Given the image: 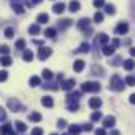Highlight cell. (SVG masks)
Instances as JSON below:
<instances>
[{
    "instance_id": "43",
    "label": "cell",
    "mask_w": 135,
    "mask_h": 135,
    "mask_svg": "<svg viewBox=\"0 0 135 135\" xmlns=\"http://www.w3.org/2000/svg\"><path fill=\"white\" fill-rule=\"evenodd\" d=\"M93 5H94L96 8H102V6H105L104 0H93Z\"/></svg>"
},
{
    "instance_id": "57",
    "label": "cell",
    "mask_w": 135,
    "mask_h": 135,
    "mask_svg": "<svg viewBox=\"0 0 135 135\" xmlns=\"http://www.w3.org/2000/svg\"><path fill=\"white\" fill-rule=\"evenodd\" d=\"M9 135H17V134H16V132H11V134H9Z\"/></svg>"
},
{
    "instance_id": "54",
    "label": "cell",
    "mask_w": 135,
    "mask_h": 135,
    "mask_svg": "<svg viewBox=\"0 0 135 135\" xmlns=\"http://www.w3.org/2000/svg\"><path fill=\"white\" fill-rule=\"evenodd\" d=\"M110 135H121V134H119L118 131H112V132H110Z\"/></svg>"
},
{
    "instance_id": "1",
    "label": "cell",
    "mask_w": 135,
    "mask_h": 135,
    "mask_svg": "<svg viewBox=\"0 0 135 135\" xmlns=\"http://www.w3.org/2000/svg\"><path fill=\"white\" fill-rule=\"evenodd\" d=\"M124 83H126V82H124L119 75H113V77L110 79L108 88L113 90V91H123V90H124Z\"/></svg>"
},
{
    "instance_id": "31",
    "label": "cell",
    "mask_w": 135,
    "mask_h": 135,
    "mask_svg": "<svg viewBox=\"0 0 135 135\" xmlns=\"http://www.w3.org/2000/svg\"><path fill=\"white\" fill-rule=\"evenodd\" d=\"M30 86H38V85H41V79L38 77V75H33V77H30Z\"/></svg>"
},
{
    "instance_id": "45",
    "label": "cell",
    "mask_w": 135,
    "mask_h": 135,
    "mask_svg": "<svg viewBox=\"0 0 135 135\" xmlns=\"http://www.w3.org/2000/svg\"><path fill=\"white\" fill-rule=\"evenodd\" d=\"M8 79V72L6 71H0V82H5Z\"/></svg>"
},
{
    "instance_id": "23",
    "label": "cell",
    "mask_w": 135,
    "mask_h": 135,
    "mask_svg": "<svg viewBox=\"0 0 135 135\" xmlns=\"http://www.w3.org/2000/svg\"><path fill=\"white\" fill-rule=\"evenodd\" d=\"M123 66H124L126 71H132V69L135 68V61H134V60H131V58H129V60H124Z\"/></svg>"
},
{
    "instance_id": "37",
    "label": "cell",
    "mask_w": 135,
    "mask_h": 135,
    "mask_svg": "<svg viewBox=\"0 0 135 135\" xmlns=\"http://www.w3.org/2000/svg\"><path fill=\"white\" fill-rule=\"evenodd\" d=\"M124 82H126V85H129V86H135V77L134 75H127Z\"/></svg>"
},
{
    "instance_id": "36",
    "label": "cell",
    "mask_w": 135,
    "mask_h": 135,
    "mask_svg": "<svg viewBox=\"0 0 135 135\" xmlns=\"http://www.w3.org/2000/svg\"><path fill=\"white\" fill-rule=\"evenodd\" d=\"M52 77H54L52 71H49V69H44V71H42V79H46V80H52Z\"/></svg>"
},
{
    "instance_id": "35",
    "label": "cell",
    "mask_w": 135,
    "mask_h": 135,
    "mask_svg": "<svg viewBox=\"0 0 135 135\" xmlns=\"http://www.w3.org/2000/svg\"><path fill=\"white\" fill-rule=\"evenodd\" d=\"M104 8H105V13H107V14H110V16H113V14L116 13V9H115V6H113V5H105Z\"/></svg>"
},
{
    "instance_id": "52",
    "label": "cell",
    "mask_w": 135,
    "mask_h": 135,
    "mask_svg": "<svg viewBox=\"0 0 135 135\" xmlns=\"http://www.w3.org/2000/svg\"><path fill=\"white\" fill-rule=\"evenodd\" d=\"M129 101H131V104H135V94H131V98H129Z\"/></svg>"
},
{
    "instance_id": "40",
    "label": "cell",
    "mask_w": 135,
    "mask_h": 135,
    "mask_svg": "<svg viewBox=\"0 0 135 135\" xmlns=\"http://www.w3.org/2000/svg\"><path fill=\"white\" fill-rule=\"evenodd\" d=\"M16 47H17L19 50L24 49V47H25V39H17V41H16Z\"/></svg>"
},
{
    "instance_id": "8",
    "label": "cell",
    "mask_w": 135,
    "mask_h": 135,
    "mask_svg": "<svg viewBox=\"0 0 135 135\" xmlns=\"http://www.w3.org/2000/svg\"><path fill=\"white\" fill-rule=\"evenodd\" d=\"M115 123H116V118L112 116V115H108V116L104 118V123H102V124H104V129H108V127H113Z\"/></svg>"
},
{
    "instance_id": "16",
    "label": "cell",
    "mask_w": 135,
    "mask_h": 135,
    "mask_svg": "<svg viewBox=\"0 0 135 135\" xmlns=\"http://www.w3.org/2000/svg\"><path fill=\"white\" fill-rule=\"evenodd\" d=\"M11 132H13V129H11V124H9V123L3 124V126L0 127V135H9Z\"/></svg>"
},
{
    "instance_id": "56",
    "label": "cell",
    "mask_w": 135,
    "mask_h": 135,
    "mask_svg": "<svg viewBox=\"0 0 135 135\" xmlns=\"http://www.w3.org/2000/svg\"><path fill=\"white\" fill-rule=\"evenodd\" d=\"M32 2H33V5H38V3H41L42 0H32Z\"/></svg>"
},
{
    "instance_id": "2",
    "label": "cell",
    "mask_w": 135,
    "mask_h": 135,
    "mask_svg": "<svg viewBox=\"0 0 135 135\" xmlns=\"http://www.w3.org/2000/svg\"><path fill=\"white\" fill-rule=\"evenodd\" d=\"M8 108L11 110V112H14V113H19V112H24L25 110V107H24V104L19 101V99H16V98H11V99H8Z\"/></svg>"
},
{
    "instance_id": "39",
    "label": "cell",
    "mask_w": 135,
    "mask_h": 135,
    "mask_svg": "<svg viewBox=\"0 0 135 135\" xmlns=\"http://www.w3.org/2000/svg\"><path fill=\"white\" fill-rule=\"evenodd\" d=\"M5 36H6L8 39H11V38L14 36V30H13V28H9V27H8V28H5Z\"/></svg>"
},
{
    "instance_id": "41",
    "label": "cell",
    "mask_w": 135,
    "mask_h": 135,
    "mask_svg": "<svg viewBox=\"0 0 135 135\" xmlns=\"http://www.w3.org/2000/svg\"><path fill=\"white\" fill-rule=\"evenodd\" d=\"M0 54L2 55H9V47L8 46H0Z\"/></svg>"
},
{
    "instance_id": "3",
    "label": "cell",
    "mask_w": 135,
    "mask_h": 135,
    "mask_svg": "<svg viewBox=\"0 0 135 135\" xmlns=\"http://www.w3.org/2000/svg\"><path fill=\"white\" fill-rule=\"evenodd\" d=\"M99 90H101L99 82H83V85H82L83 93H98Z\"/></svg>"
},
{
    "instance_id": "59",
    "label": "cell",
    "mask_w": 135,
    "mask_h": 135,
    "mask_svg": "<svg viewBox=\"0 0 135 135\" xmlns=\"http://www.w3.org/2000/svg\"><path fill=\"white\" fill-rule=\"evenodd\" d=\"M50 135H57V134H50Z\"/></svg>"
},
{
    "instance_id": "14",
    "label": "cell",
    "mask_w": 135,
    "mask_h": 135,
    "mask_svg": "<svg viewBox=\"0 0 135 135\" xmlns=\"http://www.w3.org/2000/svg\"><path fill=\"white\" fill-rule=\"evenodd\" d=\"M65 8H66V5H65V3H61V2H60V3H55V5H54V8H52V9H54V13H55V14H61V13H63V11H65Z\"/></svg>"
},
{
    "instance_id": "50",
    "label": "cell",
    "mask_w": 135,
    "mask_h": 135,
    "mask_svg": "<svg viewBox=\"0 0 135 135\" xmlns=\"http://www.w3.org/2000/svg\"><path fill=\"white\" fill-rule=\"evenodd\" d=\"M96 135H107V132H105L104 127H102V129H96Z\"/></svg>"
},
{
    "instance_id": "12",
    "label": "cell",
    "mask_w": 135,
    "mask_h": 135,
    "mask_svg": "<svg viewBox=\"0 0 135 135\" xmlns=\"http://www.w3.org/2000/svg\"><path fill=\"white\" fill-rule=\"evenodd\" d=\"M80 96H82V94H80L79 91H72V93H69V94L66 96V104L68 102H72V101H79Z\"/></svg>"
},
{
    "instance_id": "32",
    "label": "cell",
    "mask_w": 135,
    "mask_h": 135,
    "mask_svg": "<svg viewBox=\"0 0 135 135\" xmlns=\"http://www.w3.org/2000/svg\"><path fill=\"white\" fill-rule=\"evenodd\" d=\"M16 127H17V131H19L21 134H24V132L27 131V124H24L22 121H16Z\"/></svg>"
},
{
    "instance_id": "13",
    "label": "cell",
    "mask_w": 135,
    "mask_h": 135,
    "mask_svg": "<svg viewBox=\"0 0 135 135\" xmlns=\"http://www.w3.org/2000/svg\"><path fill=\"white\" fill-rule=\"evenodd\" d=\"M101 105H102V101L99 98H91V99H90V107H91L93 110H98Z\"/></svg>"
},
{
    "instance_id": "49",
    "label": "cell",
    "mask_w": 135,
    "mask_h": 135,
    "mask_svg": "<svg viewBox=\"0 0 135 135\" xmlns=\"http://www.w3.org/2000/svg\"><path fill=\"white\" fill-rule=\"evenodd\" d=\"M112 46H113V47H119V46H121V41H119L118 38H115V39L112 41Z\"/></svg>"
},
{
    "instance_id": "20",
    "label": "cell",
    "mask_w": 135,
    "mask_h": 135,
    "mask_svg": "<svg viewBox=\"0 0 135 135\" xmlns=\"http://www.w3.org/2000/svg\"><path fill=\"white\" fill-rule=\"evenodd\" d=\"M11 63H13V60H11L9 55H3V57H0V65H2V66H11Z\"/></svg>"
},
{
    "instance_id": "30",
    "label": "cell",
    "mask_w": 135,
    "mask_h": 135,
    "mask_svg": "<svg viewBox=\"0 0 135 135\" xmlns=\"http://www.w3.org/2000/svg\"><path fill=\"white\" fill-rule=\"evenodd\" d=\"M68 110H71V112H77V110H79V101L68 102Z\"/></svg>"
},
{
    "instance_id": "24",
    "label": "cell",
    "mask_w": 135,
    "mask_h": 135,
    "mask_svg": "<svg viewBox=\"0 0 135 135\" xmlns=\"http://www.w3.org/2000/svg\"><path fill=\"white\" fill-rule=\"evenodd\" d=\"M41 118H42V116H41V113H38V112H33V113H30V115H28V119H30V121H33V123H39V121H41Z\"/></svg>"
},
{
    "instance_id": "4",
    "label": "cell",
    "mask_w": 135,
    "mask_h": 135,
    "mask_svg": "<svg viewBox=\"0 0 135 135\" xmlns=\"http://www.w3.org/2000/svg\"><path fill=\"white\" fill-rule=\"evenodd\" d=\"M50 55H52V49H50V47H46V46H41V47H39V50H38V58H39L41 61H46Z\"/></svg>"
},
{
    "instance_id": "28",
    "label": "cell",
    "mask_w": 135,
    "mask_h": 135,
    "mask_svg": "<svg viewBox=\"0 0 135 135\" xmlns=\"http://www.w3.org/2000/svg\"><path fill=\"white\" fill-rule=\"evenodd\" d=\"M24 60H25L27 63H30V61L33 60V52H32L30 49H25V50H24Z\"/></svg>"
},
{
    "instance_id": "47",
    "label": "cell",
    "mask_w": 135,
    "mask_h": 135,
    "mask_svg": "<svg viewBox=\"0 0 135 135\" xmlns=\"http://www.w3.org/2000/svg\"><path fill=\"white\" fill-rule=\"evenodd\" d=\"M91 129H93V124H90V123H88V124H83V126H82V131H85V132H90Z\"/></svg>"
},
{
    "instance_id": "22",
    "label": "cell",
    "mask_w": 135,
    "mask_h": 135,
    "mask_svg": "<svg viewBox=\"0 0 135 135\" xmlns=\"http://www.w3.org/2000/svg\"><path fill=\"white\" fill-rule=\"evenodd\" d=\"M83 68H85V61L83 60H75V63H74V71L75 72H82Z\"/></svg>"
},
{
    "instance_id": "46",
    "label": "cell",
    "mask_w": 135,
    "mask_h": 135,
    "mask_svg": "<svg viewBox=\"0 0 135 135\" xmlns=\"http://www.w3.org/2000/svg\"><path fill=\"white\" fill-rule=\"evenodd\" d=\"M66 126H68V124H66V121H65V119H60V121L57 123V127H58V129H65Z\"/></svg>"
},
{
    "instance_id": "34",
    "label": "cell",
    "mask_w": 135,
    "mask_h": 135,
    "mask_svg": "<svg viewBox=\"0 0 135 135\" xmlns=\"http://www.w3.org/2000/svg\"><path fill=\"white\" fill-rule=\"evenodd\" d=\"M101 119H102L101 112H94V113L91 115V121H93V123H98V121H101Z\"/></svg>"
},
{
    "instance_id": "48",
    "label": "cell",
    "mask_w": 135,
    "mask_h": 135,
    "mask_svg": "<svg viewBox=\"0 0 135 135\" xmlns=\"http://www.w3.org/2000/svg\"><path fill=\"white\" fill-rule=\"evenodd\" d=\"M5 119H6V112H5V108L0 107V121H5Z\"/></svg>"
},
{
    "instance_id": "9",
    "label": "cell",
    "mask_w": 135,
    "mask_h": 135,
    "mask_svg": "<svg viewBox=\"0 0 135 135\" xmlns=\"http://www.w3.org/2000/svg\"><path fill=\"white\" fill-rule=\"evenodd\" d=\"M74 86H75V80H74V79H68V80H65V82L61 83V88H63L65 91H72Z\"/></svg>"
},
{
    "instance_id": "18",
    "label": "cell",
    "mask_w": 135,
    "mask_h": 135,
    "mask_svg": "<svg viewBox=\"0 0 135 135\" xmlns=\"http://www.w3.org/2000/svg\"><path fill=\"white\" fill-rule=\"evenodd\" d=\"M80 9V3L77 2V0H71V3H69V11L71 13H77Z\"/></svg>"
},
{
    "instance_id": "26",
    "label": "cell",
    "mask_w": 135,
    "mask_h": 135,
    "mask_svg": "<svg viewBox=\"0 0 135 135\" xmlns=\"http://www.w3.org/2000/svg\"><path fill=\"white\" fill-rule=\"evenodd\" d=\"M39 32H41L39 24H32V25L28 27V33H30V35H38Z\"/></svg>"
},
{
    "instance_id": "25",
    "label": "cell",
    "mask_w": 135,
    "mask_h": 135,
    "mask_svg": "<svg viewBox=\"0 0 135 135\" xmlns=\"http://www.w3.org/2000/svg\"><path fill=\"white\" fill-rule=\"evenodd\" d=\"M91 74H94V75H104V69H102L99 65H93V68H91Z\"/></svg>"
},
{
    "instance_id": "33",
    "label": "cell",
    "mask_w": 135,
    "mask_h": 135,
    "mask_svg": "<svg viewBox=\"0 0 135 135\" xmlns=\"http://www.w3.org/2000/svg\"><path fill=\"white\" fill-rule=\"evenodd\" d=\"M55 35H57V30L55 28H46V32H44V36L46 38H55Z\"/></svg>"
},
{
    "instance_id": "17",
    "label": "cell",
    "mask_w": 135,
    "mask_h": 135,
    "mask_svg": "<svg viewBox=\"0 0 135 135\" xmlns=\"http://www.w3.org/2000/svg\"><path fill=\"white\" fill-rule=\"evenodd\" d=\"M41 104H42L44 107H47V108H50V107H54V99H52L50 96H44V98L41 99Z\"/></svg>"
},
{
    "instance_id": "7",
    "label": "cell",
    "mask_w": 135,
    "mask_h": 135,
    "mask_svg": "<svg viewBox=\"0 0 135 135\" xmlns=\"http://www.w3.org/2000/svg\"><path fill=\"white\" fill-rule=\"evenodd\" d=\"M77 28L82 30V32H85L86 28H90V19H88V17H82V19L77 22Z\"/></svg>"
},
{
    "instance_id": "5",
    "label": "cell",
    "mask_w": 135,
    "mask_h": 135,
    "mask_svg": "<svg viewBox=\"0 0 135 135\" xmlns=\"http://www.w3.org/2000/svg\"><path fill=\"white\" fill-rule=\"evenodd\" d=\"M11 8L14 9V13H16V14H22V13H24L22 0H11Z\"/></svg>"
},
{
    "instance_id": "29",
    "label": "cell",
    "mask_w": 135,
    "mask_h": 135,
    "mask_svg": "<svg viewBox=\"0 0 135 135\" xmlns=\"http://www.w3.org/2000/svg\"><path fill=\"white\" fill-rule=\"evenodd\" d=\"M96 41H98L99 44H102V46H105V44L108 42V36H107L105 33H101L98 38H96Z\"/></svg>"
},
{
    "instance_id": "19",
    "label": "cell",
    "mask_w": 135,
    "mask_h": 135,
    "mask_svg": "<svg viewBox=\"0 0 135 135\" xmlns=\"http://www.w3.org/2000/svg\"><path fill=\"white\" fill-rule=\"evenodd\" d=\"M36 22H38V24H47V22H49V14H47V13H41V14L36 17Z\"/></svg>"
},
{
    "instance_id": "21",
    "label": "cell",
    "mask_w": 135,
    "mask_h": 135,
    "mask_svg": "<svg viewBox=\"0 0 135 135\" xmlns=\"http://www.w3.org/2000/svg\"><path fill=\"white\" fill-rule=\"evenodd\" d=\"M42 88H44V90H52V91H55V90H58V85L54 83V82H50V80H46V83L42 85Z\"/></svg>"
},
{
    "instance_id": "53",
    "label": "cell",
    "mask_w": 135,
    "mask_h": 135,
    "mask_svg": "<svg viewBox=\"0 0 135 135\" xmlns=\"http://www.w3.org/2000/svg\"><path fill=\"white\" fill-rule=\"evenodd\" d=\"M131 55L135 57V47H131Z\"/></svg>"
},
{
    "instance_id": "38",
    "label": "cell",
    "mask_w": 135,
    "mask_h": 135,
    "mask_svg": "<svg viewBox=\"0 0 135 135\" xmlns=\"http://www.w3.org/2000/svg\"><path fill=\"white\" fill-rule=\"evenodd\" d=\"M102 21H104V14H102V13H99V11H98V13L94 14V22H98V24H101Z\"/></svg>"
},
{
    "instance_id": "55",
    "label": "cell",
    "mask_w": 135,
    "mask_h": 135,
    "mask_svg": "<svg viewBox=\"0 0 135 135\" xmlns=\"http://www.w3.org/2000/svg\"><path fill=\"white\" fill-rule=\"evenodd\" d=\"M57 79H58V80H63V74H61V72H60V74H58V75H57Z\"/></svg>"
},
{
    "instance_id": "11",
    "label": "cell",
    "mask_w": 135,
    "mask_h": 135,
    "mask_svg": "<svg viewBox=\"0 0 135 135\" xmlns=\"http://www.w3.org/2000/svg\"><path fill=\"white\" fill-rule=\"evenodd\" d=\"M80 132H82V126H79V124L69 126V135H80Z\"/></svg>"
},
{
    "instance_id": "51",
    "label": "cell",
    "mask_w": 135,
    "mask_h": 135,
    "mask_svg": "<svg viewBox=\"0 0 135 135\" xmlns=\"http://www.w3.org/2000/svg\"><path fill=\"white\" fill-rule=\"evenodd\" d=\"M91 35H93V30L91 28H86L85 30V36H91Z\"/></svg>"
},
{
    "instance_id": "58",
    "label": "cell",
    "mask_w": 135,
    "mask_h": 135,
    "mask_svg": "<svg viewBox=\"0 0 135 135\" xmlns=\"http://www.w3.org/2000/svg\"><path fill=\"white\" fill-rule=\"evenodd\" d=\"M61 135H69V134H61Z\"/></svg>"
},
{
    "instance_id": "15",
    "label": "cell",
    "mask_w": 135,
    "mask_h": 135,
    "mask_svg": "<svg viewBox=\"0 0 135 135\" xmlns=\"http://www.w3.org/2000/svg\"><path fill=\"white\" fill-rule=\"evenodd\" d=\"M71 25H72V21L71 19H63V21L58 22V28L60 30H66L68 27H71Z\"/></svg>"
},
{
    "instance_id": "27",
    "label": "cell",
    "mask_w": 135,
    "mask_h": 135,
    "mask_svg": "<svg viewBox=\"0 0 135 135\" xmlns=\"http://www.w3.org/2000/svg\"><path fill=\"white\" fill-rule=\"evenodd\" d=\"M74 52H75V54H80V52H85V54H86V52H90V44L83 42V44H80V47H79V49H75Z\"/></svg>"
},
{
    "instance_id": "10",
    "label": "cell",
    "mask_w": 135,
    "mask_h": 135,
    "mask_svg": "<svg viewBox=\"0 0 135 135\" xmlns=\"http://www.w3.org/2000/svg\"><path fill=\"white\" fill-rule=\"evenodd\" d=\"M113 52H115V47H113L112 44H105V46H102V54H104V55L110 57V55H113Z\"/></svg>"
},
{
    "instance_id": "42",
    "label": "cell",
    "mask_w": 135,
    "mask_h": 135,
    "mask_svg": "<svg viewBox=\"0 0 135 135\" xmlns=\"http://www.w3.org/2000/svg\"><path fill=\"white\" fill-rule=\"evenodd\" d=\"M121 63H123V58H121V57H115V58L112 60V65H113V66H119Z\"/></svg>"
},
{
    "instance_id": "6",
    "label": "cell",
    "mask_w": 135,
    "mask_h": 135,
    "mask_svg": "<svg viewBox=\"0 0 135 135\" xmlns=\"http://www.w3.org/2000/svg\"><path fill=\"white\" fill-rule=\"evenodd\" d=\"M127 32H129L127 22H119V24L116 25V28H115V33L116 35H127Z\"/></svg>"
},
{
    "instance_id": "44",
    "label": "cell",
    "mask_w": 135,
    "mask_h": 135,
    "mask_svg": "<svg viewBox=\"0 0 135 135\" xmlns=\"http://www.w3.org/2000/svg\"><path fill=\"white\" fill-rule=\"evenodd\" d=\"M42 129L41 127H33V131H32V135H42Z\"/></svg>"
}]
</instances>
